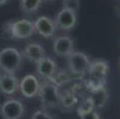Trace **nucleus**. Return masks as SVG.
<instances>
[{
    "label": "nucleus",
    "instance_id": "f257e3e1",
    "mask_svg": "<svg viewBox=\"0 0 120 119\" xmlns=\"http://www.w3.org/2000/svg\"><path fill=\"white\" fill-rule=\"evenodd\" d=\"M109 72V63L104 60H98L90 62L88 67V79L86 81V88L90 92L105 88L106 77Z\"/></svg>",
    "mask_w": 120,
    "mask_h": 119
},
{
    "label": "nucleus",
    "instance_id": "f03ea898",
    "mask_svg": "<svg viewBox=\"0 0 120 119\" xmlns=\"http://www.w3.org/2000/svg\"><path fill=\"white\" fill-rule=\"evenodd\" d=\"M38 99L42 106V110L56 108L60 106L61 93L60 89L52 81L41 82V87L38 92Z\"/></svg>",
    "mask_w": 120,
    "mask_h": 119
},
{
    "label": "nucleus",
    "instance_id": "7ed1b4c3",
    "mask_svg": "<svg viewBox=\"0 0 120 119\" xmlns=\"http://www.w3.org/2000/svg\"><path fill=\"white\" fill-rule=\"evenodd\" d=\"M23 62V54L18 49L8 46L0 51V70L14 75Z\"/></svg>",
    "mask_w": 120,
    "mask_h": 119
},
{
    "label": "nucleus",
    "instance_id": "20e7f679",
    "mask_svg": "<svg viewBox=\"0 0 120 119\" xmlns=\"http://www.w3.org/2000/svg\"><path fill=\"white\" fill-rule=\"evenodd\" d=\"M90 64L89 57L84 53L74 51L67 57V65L71 74L76 76H83L87 74L88 67Z\"/></svg>",
    "mask_w": 120,
    "mask_h": 119
},
{
    "label": "nucleus",
    "instance_id": "39448f33",
    "mask_svg": "<svg viewBox=\"0 0 120 119\" xmlns=\"http://www.w3.org/2000/svg\"><path fill=\"white\" fill-rule=\"evenodd\" d=\"M35 33V26L31 20L20 19L8 24V35L14 39L30 38Z\"/></svg>",
    "mask_w": 120,
    "mask_h": 119
},
{
    "label": "nucleus",
    "instance_id": "423d86ee",
    "mask_svg": "<svg viewBox=\"0 0 120 119\" xmlns=\"http://www.w3.org/2000/svg\"><path fill=\"white\" fill-rule=\"evenodd\" d=\"M25 113V106L18 99H7L0 106L3 119H22Z\"/></svg>",
    "mask_w": 120,
    "mask_h": 119
},
{
    "label": "nucleus",
    "instance_id": "0eeeda50",
    "mask_svg": "<svg viewBox=\"0 0 120 119\" xmlns=\"http://www.w3.org/2000/svg\"><path fill=\"white\" fill-rule=\"evenodd\" d=\"M39 87H41V81L36 75H32V74L25 75L19 81V92L22 93L23 96L27 99L37 96L39 92Z\"/></svg>",
    "mask_w": 120,
    "mask_h": 119
},
{
    "label": "nucleus",
    "instance_id": "6e6552de",
    "mask_svg": "<svg viewBox=\"0 0 120 119\" xmlns=\"http://www.w3.org/2000/svg\"><path fill=\"white\" fill-rule=\"evenodd\" d=\"M36 65V73L43 81H51V79L58 70L56 61L49 56H45Z\"/></svg>",
    "mask_w": 120,
    "mask_h": 119
},
{
    "label": "nucleus",
    "instance_id": "1a4fd4ad",
    "mask_svg": "<svg viewBox=\"0 0 120 119\" xmlns=\"http://www.w3.org/2000/svg\"><path fill=\"white\" fill-rule=\"evenodd\" d=\"M33 26H35V32H37L38 35L45 38L54 37L56 33V30H57L55 22L50 17H46V15L38 17L37 20L33 23Z\"/></svg>",
    "mask_w": 120,
    "mask_h": 119
},
{
    "label": "nucleus",
    "instance_id": "9d476101",
    "mask_svg": "<svg viewBox=\"0 0 120 119\" xmlns=\"http://www.w3.org/2000/svg\"><path fill=\"white\" fill-rule=\"evenodd\" d=\"M55 25L57 29H61L63 31H70L75 27L76 22H77V15L76 13L67 10V8H62L55 18Z\"/></svg>",
    "mask_w": 120,
    "mask_h": 119
},
{
    "label": "nucleus",
    "instance_id": "9b49d317",
    "mask_svg": "<svg viewBox=\"0 0 120 119\" xmlns=\"http://www.w3.org/2000/svg\"><path fill=\"white\" fill-rule=\"evenodd\" d=\"M54 53L61 57H68L71 53H74V41L69 36H58L55 38L54 44Z\"/></svg>",
    "mask_w": 120,
    "mask_h": 119
},
{
    "label": "nucleus",
    "instance_id": "f8f14e48",
    "mask_svg": "<svg viewBox=\"0 0 120 119\" xmlns=\"http://www.w3.org/2000/svg\"><path fill=\"white\" fill-rule=\"evenodd\" d=\"M0 91L4 94L12 95L19 92V80L14 75L1 73L0 74Z\"/></svg>",
    "mask_w": 120,
    "mask_h": 119
},
{
    "label": "nucleus",
    "instance_id": "ddd939ff",
    "mask_svg": "<svg viewBox=\"0 0 120 119\" xmlns=\"http://www.w3.org/2000/svg\"><path fill=\"white\" fill-rule=\"evenodd\" d=\"M23 55L30 62L37 64L41 60L45 57V50L39 43H29L25 45Z\"/></svg>",
    "mask_w": 120,
    "mask_h": 119
},
{
    "label": "nucleus",
    "instance_id": "4468645a",
    "mask_svg": "<svg viewBox=\"0 0 120 119\" xmlns=\"http://www.w3.org/2000/svg\"><path fill=\"white\" fill-rule=\"evenodd\" d=\"M76 105H77V96H76V93L73 89L65 91L64 93H61L60 106L63 111H71Z\"/></svg>",
    "mask_w": 120,
    "mask_h": 119
},
{
    "label": "nucleus",
    "instance_id": "2eb2a0df",
    "mask_svg": "<svg viewBox=\"0 0 120 119\" xmlns=\"http://www.w3.org/2000/svg\"><path fill=\"white\" fill-rule=\"evenodd\" d=\"M108 96L109 95H108V92H107L106 87L101 88V89H98V91H94V92H90V95H89V98L94 103L95 110L104 107L107 103V100H108Z\"/></svg>",
    "mask_w": 120,
    "mask_h": 119
},
{
    "label": "nucleus",
    "instance_id": "dca6fc26",
    "mask_svg": "<svg viewBox=\"0 0 120 119\" xmlns=\"http://www.w3.org/2000/svg\"><path fill=\"white\" fill-rule=\"evenodd\" d=\"M42 5V0H20V10L25 14H35Z\"/></svg>",
    "mask_w": 120,
    "mask_h": 119
},
{
    "label": "nucleus",
    "instance_id": "f3484780",
    "mask_svg": "<svg viewBox=\"0 0 120 119\" xmlns=\"http://www.w3.org/2000/svg\"><path fill=\"white\" fill-rule=\"evenodd\" d=\"M94 110H95V107H94L93 100H92L89 96H87L86 99H83L82 103L77 106L76 113H77L79 117H81V115H83V114H86V113H88V112H90V111H94Z\"/></svg>",
    "mask_w": 120,
    "mask_h": 119
},
{
    "label": "nucleus",
    "instance_id": "a211bd4d",
    "mask_svg": "<svg viewBox=\"0 0 120 119\" xmlns=\"http://www.w3.org/2000/svg\"><path fill=\"white\" fill-rule=\"evenodd\" d=\"M51 81H52L57 87H60L61 84H63L64 82H67V81H69V75H68L64 70H57L56 72V74L54 75V77L51 79Z\"/></svg>",
    "mask_w": 120,
    "mask_h": 119
},
{
    "label": "nucleus",
    "instance_id": "6ab92c4d",
    "mask_svg": "<svg viewBox=\"0 0 120 119\" xmlns=\"http://www.w3.org/2000/svg\"><path fill=\"white\" fill-rule=\"evenodd\" d=\"M31 119H57V118L50 112H48V110H38L33 112Z\"/></svg>",
    "mask_w": 120,
    "mask_h": 119
},
{
    "label": "nucleus",
    "instance_id": "aec40b11",
    "mask_svg": "<svg viewBox=\"0 0 120 119\" xmlns=\"http://www.w3.org/2000/svg\"><path fill=\"white\" fill-rule=\"evenodd\" d=\"M63 8L76 13L80 8V0H63Z\"/></svg>",
    "mask_w": 120,
    "mask_h": 119
},
{
    "label": "nucleus",
    "instance_id": "412c9836",
    "mask_svg": "<svg viewBox=\"0 0 120 119\" xmlns=\"http://www.w3.org/2000/svg\"><path fill=\"white\" fill-rule=\"evenodd\" d=\"M80 119H101V118H100V114L98 113V111L94 110V111H90V112H88V113L81 115Z\"/></svg>",
    "mask_w": 120,
    "mask_h": 119
},
{
    "label": "nucleus",
    "instance_id": "4be33fe9",
    "mask_svg": "<svg viewBox=\"0 0 120 119\" xmlns=\"http://www.w3.org/2000/svg\"><path fill=\"white\" fill-rule=\"evenodd\" d=\"M7 1H8V0H0V6H1V5H5Z\"/></svg>",
    "mask_w": 120,
    "mask_h": 119
},
{
    "label": "nucleus",
    "instance_id": "5701e85b",
    "mask_svg": "<svg viewBox=\"0 0 120 119\" xmlns=\"http://www.w3.org/2000/svg\"><path fill=\"white\" fill-rule=\"evenodd\" d=\"M55 0H42V3H52Z\"/></svg>",
    "mask_w": 120,
    "mask_h": 119
},
{
    "label": "nucleus",
    "instance_id": "b1692460",
    "mask_svg": "<svg viewBox=\"0 0 120 119\" xmlns=\"http://www.w3.org/2000/svg\"><path fill=\"white\" fill-rule=\"evenodd\" d=\"M119 67H120V62H119Z\"/></svg>",
    "mask_w": 120,
    "mask_h": 119
}]
</instances>
